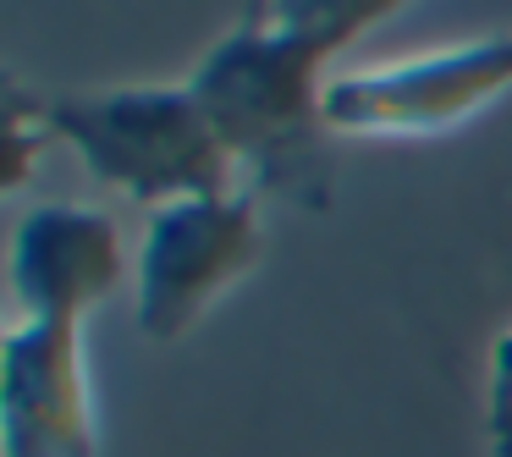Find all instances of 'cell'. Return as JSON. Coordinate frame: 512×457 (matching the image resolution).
<instances>
[{"label": "cell", "instance_id": "4", "mask_svg": "<svg viewBox=\"0 0 512 457\" xmlns=\"http://www.w3.org/2000/svg\"><path fill=\"white\" fill-rule=\"evenodd\" d=\"M512 89V34H485L430 56L336 72L325 89L331 133L347 138H424L474 122Z\"/></svg>", "mask_w": 512, "mask_h": 457}, {"label": "cell", "instance_id": "3", "mask_svg": "<svg viewBox=\"0 0 512 457\" xmlns=\"http://www.w3.org/2000/svg\"><path fill=\"white\" fill-rule=\"evenodd\" d=\"M259 193H204L149 215L144 254H138V331L149 342H177L210 314L215 298L254 270Z\"/></svg>", "mask_w": 512, "mask_h": 457}, {"label": "cell", "instance_id": "9", "mask_svg": "<svg viewBox=\"0 0 512 457\" xmlns=\"http://www.w3.org/2000/svg\"><path fill=\"white\" fill-rule=\"evenodd\" d=\"M485 441H490V457H512V331H501L496 347H490Z\"/></svg>", "mask_w": 512, "mask_h": 457}, {"label": "cell", "instance_id": "1", "mask_svg": "<svg viewBox=\"0 0 512 457\" xmlns=\"http://www.w3.org/2000/svg\"><path fill=\"white\" fill-rule=\"evenodd\" d=\"M331 56L276 23H243L221 34L193 67L188 89L210 116L221 149L254 188L287 199L298 210L331 204V116H325V78Z\"/></svg>", "mask_w": 512, "mask_h": 457}, {"label": "cell", "instance_id": "5", "mask_svg": "<svg viewBox=\"0 0 512 457\" xmlns=\"http://www.w3.org/2000/svg\"><path fill=\"white\" fill-rule=\"evenodd\" d=\"M0 457H100V397L72 320H23L0 342Z\"/></svg>", "mask_w": 512, "mask_h": 457}, {"label": "cell", "instance_id": "8", "mask_svg": "<svg viewBox=\"0 0 512 457\" xmlns=\"http://www.w3.org/2000/svg\"><path fill=\"white\" fill-rule=\"evenodd\" d=\"M56 144V133H50V116H45V94H28L23 83H6V138H0V188L17 193L28 188V177H34V160L45 155V149Z\"/></svg>", "mask_w": 512, "mask_h": 457}, {"label": "cell", "instance_id": "6", "mask_svg": "<svg viewBox=\"0 0 512 457\" xmlns=\"http://www.w3.org/2000/svg\"><path fill=\"white\" fill-rule=\"evenodd\" d=\"M127 276L122 232L89 204H39L12 237V287L28 320L83 325Z\"/></svg>", "mask_w": 512, "mask_h": 457}, {"label": "cell", "instance_id": "2", "mask_svg": "<svg viewBox=\"0 0 512 457\" xmlns=\"http://www.w3.org/2000/svg\"><path fill=\"white\" fill-rule=\"evenodd\" d=\"M45 116L56 144H67L94 182L127 193L133 204L166 210L204 193H232L237 166L188 83L56 94L45 100Z\"/></svg>", "mask_w": 512, "mask_h": 457}, {"label": "cell", "instance_id": "7", "mask_svg": "<svg viewBox=\"0 0 512 457\" xmlns=\"http://www.w3.org/2000/svg\"><path fill=\"white\" fill-rule=\"evenodd\" d=\"M408 0H265V12L254 23H276L281 34L309 39L320 56H342L353 39H364L375 23H386Z\"/></svg>", "mask_w": 512, "mask_h": 457}, {"label": "cell", "instance_id": "10", "mask_svg": "<svg viewBox=\"0 0 512 457\" xmlns=\"http://www.w3.org/2000/svg\"><path fill=\"white\" fill-rule=\"evenodd\" d=\"M259 12H265V0H248V12H243V17H259Z\"/></svg>", "mask_w": 512, "mask_h": 457}]
</instances>
